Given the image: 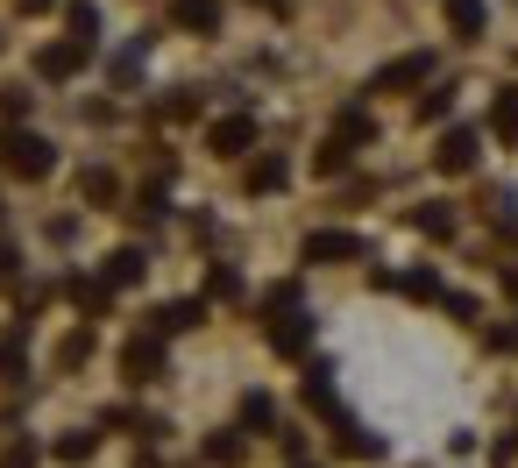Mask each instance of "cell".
I'll return each mask as SVG.
<instances>
[{"mask_svg": "<svg viewBox=\"0 0 518 468\" xmlns=\"http://www.w3.org/2000/svg\"><path fill=\"white\" fill-rule=\"evenodd\" d=\"M242 419H249V426H270V398H263V390H249V398H242Z\"/></svg>", "mask_w": 518, "mask_h": 468, "instance_id": "cell-26", "label": "cell"}, {"mask_svg": "<svg viewBox=\"0 0 518 468\" xmlns=\"http://www.w3.org/2000/svg\"><path fill=\"white\" fill-rule=\"evenodd\" d=\"M15 8H22V15H43V8H50V0H15Z\"/></svg>", "mask_w": 518, "mask_h": 468, "instance_id": "cell-30", "label": "cell"}, {"mask_svg": "<svg viewBox=\"0 0 518 468\" xmlns=\"http://www.w3.org/2000/svg\"><path fill=\"white\" fill-rule=\"evenodd\" d=\"M64 22H71V43H100V8H93V0H71V8H64Z\"/></svg>", "mask_w": 518, "mask_h": 468, "instance_id": "cell-11", "label": "cell"}, {"mask_svg": "<svg viewBox=\"0 0 518 468\" xmlns=\"http://www.w3.org/2000/svg\"><path fill=\"white\" fill-rule=\"evenodd\" d=\"M121 369H128L135 383H150V376L164 369V334H135V341L121 348Z\"/></svg>", "mask_w": 518, "mask_h": 468, "instance_id": "cell-4", "label": "cell"}, {"mask_svg": "<svg viewBox=\"0 0 518 468\" xmlns=\"http://www.w3.org/2000/svg\"><path fill=\"white\" fill-rule=\"evenodd\" d=\"M299 468H313V461H299Z\"/></svg>", "mask_w": 518, "mask_h": 468, "instance_id": "cell-32", "label": "cell"}, {"mask_svg": "<svg viewBox=\"0 0 518 468\" xmlns=\"http://www.w3.org/2000/svg\"><path fill=\"white\" fill-rule=\"evenodd\" d=\"M263 8H284V0H263Z\"/></svg>", "mask_w": 518, "mask_h": 468, "instance_id": "cell-31", "label": "cell"}, {"mask_svg": "<svg viewBox=\"0 0 518 468\" xmlns=\"http://www.w3.org/2000/svg\"><path fill=\"white\" fill-rule=\"evenodd\" d=\"M0 171H8V178H50L57 171V149L43 142V135H29V128H8V135H0Z\"/></svg>", "mask_w": 518, "mask_h": 468, "instance_id": "cell-1", "label": "cell"}, {"mask_svg": "<svg viewBox=\"0 0 518 468\" xmlns=\"http://www.w3.org/2000/svg\"><path fill=\"white\" fill-rule=\"evenodd\" d=\"M107 291H114V284H86V277H79V284H71V298H79L86 312H107Z\"/></svg>", "mask_w": 518, "mask_h": 468, "instance_id": "cell-23", "label": "cell"}, {"mask_svg": "<svg viewBox=\"0 0 518 468\" xmlns=\"http://www.w3.org/2000/svg\"><path fill=\"white\" fill-rule=\"evenodd\" d=\"M490 341H497V348H518V327H497Z\"/></svg>", "mask_w": 518, "mask_h": 468, "instance_id": "cell-28", "label": "cell"}, {"mask_svg": "<svg viewBox=\"0 0 518 468\" xmlns=\"http://www.w3.org/2000/svg\"><path fill=\"white\" fill-rule=\"evenodd\" d=\"M249 142H256V121H249V114H228V121L206 128V149H213V156H242Z\"/></svg>", "mask_w": 518, "mask_h": 468, "instance_id": "cell-5", "label": "cell"}, {"mask_svg": "<svg viewBox=\"0 0 518 468\" xmlns=\"http://www.w3.org/2000/svg\"><path fill=\"white\" fill-rule=\"evenodd\" d=\"M448 29L469 43V36H483V0H448Z\"/></svg>", "mask_w": 518, "mask_h": 468, "instance_id": "cell-12", "label": "cell"}, {"mask_svg": "<svg viewBox=\"0 0 518 468\" xmlns=\"http://www.w3.org/2000/svg\"><path fill=\"white\" fill-rule=\"evenodd\" d=\"M412 227H419V234H433V242H448V234H455V213H448V206H419V213H412Z\"/></svg>", "mask_w": 518, "mask_h": 468, "instance_id": "cell-15", "label": "cell"}, {"mask_svg": "<svg viewBox=\"0 0 518 468\" xmlns=\"http://www.w3.org/2000/svg\"><path fill=\"white\" fill-rule=\"evenodd\" d=\"M490 128H497L504 142H518V93H497V107H490Z\"/></svg>", "mask_w": 518, "mask_h": 468, "instance_id": "cell-17", "label": "cell"}, {"mask_svg": "<svg viewBox=\"0 0 518 468\" xmlns=\"http://www.w3.org/2000/svg\"><path fill=\"white\" fill-rule=\"evenodd\" d=\"M384 284H398V291H412V298H440L433 270H412V277H384Z\"/></svg>", "mask_w": 518, "mask_h": 468, "instance_id": "cell-22", "label": "cell"}, {"mask_svg": "<svg viewBox=\"0 0 518 468\" xmlns=\"http://www.w3.org/2000/svg\"><path fill=\"white\" fill-rule=\"evenodd\" d=\"M22 114H29V93L8 86V93H0V121H22Z\"/></svg>", "mask_w": 518, "mask_h": 468, "instance_id": "cell-27", "label": "cell"}, {"mask_svg": "<svg viewBox=\"0 0 518 468\" xmlns=\"http://www.w3.org/2000/svg\"><path fill=\"white\" fill-rule=\"evenodd\" d=\"M15 277V249H0V284H8Z\"/></svg>", "mask_w": 518, "mask_h": 468, "instance_id": "cell-29", "label": "cell"}, {"mask_svg": "<svg viewBox=\"0 0 518 468\" xmlns=\"http://www.w3.org/2000/svg\"><path fill=\"white\" fill-rule=\"evenodd\" d=\"M426 71H433V57H426V50H412V57H398V64H384L377 78H369V93H398V86H419Z\"/></svg>", "mask_w": 518, "mask_h": 468, "instance_id": "cell-6", "label": "cell"}, {"mask_svg": "<svg viewBox=\"0 0 518 468\" xmlns=\"http://www.w3.org/2000/svg\"><path fill=\"white\" fill-rule=\"evenodd\" d=\"M86 355H93V334H71V341L57 348V362H64V369H71V362H86Z\"/></svg>", "mask_w": 518, "mask_h": 468, "instance_id": "cell-25", "label": "cell"}, {"mask_svg": "<svg viewBox=\"0 0 518 468\" xmlns=\"http://www.w3.org/2000/svg\"><path fill=\"white\" fill-rule=\"evenodd\" d=\"M291 171H284V156H256V164H249V192H277Z\"/></svg>", "mask_w": 518, "mask_h": 468, "instance_id": "cell-14", "label": "cell"}, {"mask_svg": "<svg viewBox=\"0 0 518 468\" xmlns=\"http://www.w3.org/2000/svg\"><path fill=\"white\" fill-rule=\"evenodd\" d=\"M433 164H440V171H469V164H476V128H448V135H440V149H433Z\"/></svg>", "mask_w": 518, "mask_h": 468, "instance_id": "cell-7", "label": "cell"}, {"mask_svg": "<svg viewBox=\"0 0 518 468\" xmlns=\"http://www.w3.org/2000/svg\"><path fill=\"white\" fill-rule=\"evenodd\" d=\"M142 270H150V263H142V249H114V256H107V284H142Z\"/></svg>", "mask_w": 518, "mask_h": 468, "instance_id": "cell-13", "label": "cell"}, {"mask_svg": "<svg viewBox=\"0 0 518 468\" xmlns=\"http://www.w3.org/2000/svg\"><path fill=\"white\" fill-rule=\"evenodd\" d=\"M0 468H36V440H8V454H0Z\"/></svg>", "mask_w": 518, "mask_h": 468, "instance_id": "cell-24", "label": "cell"}, {"mask_svg": "<svg viewBox=\"0 0 518 468\" xmlns=\"http://www.w3.org/2000/svg\"><path fill=\"white\" fill-rule=\"evenodd\" d=\"M100 454V433H71V440H57V461H93Z\"/></svg>", "mask_w": 518, "mask_h": 468, "instance_id": "cell-20", "label": "cell"}, {"mask_svg": "<svg viewBox=\"0 0 518 468\" xmlns=\"http://www.w3.org/2000/svg\"><path fill=\"white\" fill-rule=\"evenodd\" d=\"M206 461H213V468H242V440H235V433H213V440H206Z\"/></svg>", "mask_w": 518, "mask_h": 468, "instance_id": "cell-18", "label": "cell"}, {"mask_svg": "<svg viewBox=\"0 0 518 468\" xmlns=\"http://www.w3.org/2000/svg\"><path fill=\"white\" fill-rule=\"evenodd\" d=\"M341 447H348V454H362V461H377V454H384V440H377V433H355L348 419H341Z\"/></svg>", "mask_w": 518, "mask_h": 468, "instance_id": "cell-19", "label": "cell"}, {"mask_svg": "<svg viewBox=\"0 0 518 468\" xmlns=\"http://www.w3.org/2000/svg\"><path fill=\"white\" fill-rule=\"evenodd\" d=\"M86 57H93L86 43H50V50L36 57V71H43V78H71V71H79Z\"/></svg>", "mask_w": 518, "mask_h": 468, "instance_id": "cell-8", "label": "cell"}, {"mask_svg": "<svg viewBox=\"0 0 518 468\" xmlns=\"http://www.w3.org/2000/svg\"><path fill=\"white\" fill-rule=\"evenodd\" d=\"M306 341H313V320H306L299 305H277L270 312V348L277 355H306Z\"/></svg>", "mask_w": 518, "mask_h": 468, "instance_id": "cell-2", "label": "cell"}, {"mask_svg": "<svg viewBox=\"0 0 518 468\" xmlns=\"http://www.w3.org/2000/svg\"><path fill=\"white\" fill-rule=\"evenodd\" d=\"M171 15H178V29H199V36H213V29H220V0H178Z\"/></svg>", "mask_w": 518, "mask_h": 468, "instance_id": "cell-10", "label": "cell"}, {"mask_svg": "<svg viewBox=\"0 0 518 468\" xmlns=\"http://www.w3.org/2000/svg\"><path fill=\"white\" fill-rule=\"evenodd\" d=\"M355 256H362V234H348V227L306 234V263H355Z\"/></svg>", "mask_w": 518, "mask_h": 468, "instance_id": "cell-3", "label": "cell"}, {"mask_svg": "<svg viewBox=\"0 0 518 468\" xmlns=\"http://www.w3.org/2000/svg\"><path fill=\"white\" fill-rule=\"evenodd\" d=\"M199 320H206L199 298H171V305H157V334H185V327H199Z\"/></svg>", "mask_w": 518, "mask_h": 468, "instance_id": "cell-9", "label": "cell"}, {"mask_svg": "<svg viewBox=\"0 0 518 468\" xmlns=\"http://www.w3.org/2000/svg\"><path fill=\"white\" fill-rule=\"evenodd\" d=\"M79 192H86L93 206H107V199H114V171H86V178H79Z\"/></svg>", "mask_w": 518, "mask_h": 468, "instance_id": "cell-21", "label": "cell"}, {"mask_svg": "<svg viewBox=\"0 0 518 468\" xmlns=\"http://www.w3.org/2000/svg\"><path fill=\"white\" fill-rule=\"evenodd\" d=\"M369 135H377V121H369V114H362V107H355V114H341V121H334V142H348V149H355V142H369Z\"/></svg>", "mask_w": 518, "mask_h": 468, "instance_id": "cell-16", "label": "cell"}]
</instances>
